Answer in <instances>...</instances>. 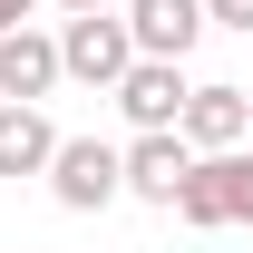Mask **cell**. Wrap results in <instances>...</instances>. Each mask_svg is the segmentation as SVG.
<instances>
[{"instance_id":"1","label":"cell","mask_w":253,"mask_h":253,"mask_svg":"<svg viewBox=\"0 0 253 253\" xmlns=\"http://www.w3.org/2000/svg\"><path fill=\"white\" fill-rule=\"evenodd\" d=\"M175 214L195 234H224V224H253V156L244 146H224V156H195L185 195H175Z\"/></svg>"},{"instance_id":"2","label":"cell","mask_w":253,"mask_h":253,"mask_svg":"<svg viewBox=\"0 0 253 253\" xmlns=\"http://www.w3.org/2000/svg\"><path fill=\"white\" fill-rule=\"evenodd\" d=\"M49 195H59L68 214L117 205V195H126V146H107V136H59V156H49Z\"/></svg>"},{"instance_id":"3","label":"cell","mask_w":253,"mask_h":253,"mask_svg":"<svg viewBox=\"0 0 253 253\" xmlns=\"http://www.w3.org/2000/svg\"><path fill=\"white\" fill-rule=\"evenodd\" d=\"M126 68H136V30H126V20H107V10L59 20V78H78V88H117Z\"/></svg>"},{"instance_id":"4","label":"cell","mask_w":253,"mask_h":253,"mask_svg":"<svg viewBox=\"0 0 253 253\" xmlns=\"http://www.w3.org/2000/svg\"><path fill=\"white\" fill-rule=\"evenodd\" d=\"M107 97L126 107V126H136V136H166V126L185 117V97H195V88H185V59H136Z\"/></svg>"},{"instance_id":"5","label":"cell","mask_w":253,"mask_h":253,"mask_svg":"<svg viewBox=\"0 0 253 253\" xmlns=\"http://www.w3.org/2000/svg\"><path fill=\"white\" fill-rule=\"evenodd\" d=\"M175 136H185L195 156H224V146H244V136H253V88H224V78H205V88L185 97Z\"/></svg>"},{"instance_id":"6","label":"cell","mask_w":253,"mask_h":253,"mask_svg":"<svg viewBox=\"0 0 253 253\" xmlns=\"http://www.w3.org/2000/svg\"><path fill=\"white\" fill-rule=\"evenodd\" d=\"M185 175H195V146L175 126H166V136H126V195H136V205H166V214H175Z\"/></svg>"},{"instance_id":"7","label":"cell","mask_w":253,"mask_h":253,"mask_svg":"<svg viewBox=\"0 0 253 253\" xmlns=\"http://www.w3.org/2000/svg\"><path fill=\"white\" fill-rule=\"evenodd\" d=\"M126 30H136V59H185L214 20L205 0H126Z\"/></svg>"},{"instance_id":"8","label":"cell","mask_w":253,"mask_h":253,"mask_svg":"<svg viewBox=\"0 0 253 253\" xmlns=\"http://www.w3.org/2000/svg\"><path fill=\"white\" fill-rule=\"evenodd\" d=\"M49 88H59V39L49 30H10L0 39V97L10 107H39Z\"/></svg>"},{"instance_id":"9","label":"cell","mask_w":253,"mask_h":253,"mask_svg":"<svg viewBox=\"0 0 253 253\" xmlns=\"http://www.w3.org/2000/svg\"><path fill=\"white\" fill-rule=\"evenodd\" d=\"M49 156H59V126L39 107H10L0 97V175H49Z\"/></svg>"},{"instance_id":"10","label":"cell","mask_w":253,"mask_h":253,"mask_svg":"<svg viewBox=\"0 0 253 253\" xmlns=\"http://www.w3.org/2000/svg\"><path fill=\"white\" fill-rule=\"evenodd\" d=\"M205 20L214 30H253V0H205Z\"/></svg>"},{"instance_id":"11","label":"cell","mask_w":253,"mask_h":253,"mask_svg":"<svg viewBox=\"0 0 253 253\" xmlns=\"http://www.w3.org/2000/svg\"><path fill=\"white\" fill-rule=\"evenodd\" d=\"M30 10H49V0H0V39H10V30H30Z\"/></svg>"},{"instance_id":"12","label":"cell","mask_w":253,"mask_h":253,"mask_svg":"<svg viewBox=\"0 0 253 253\" xmlns=\"http://www.w3.org/2000/svg\"><path fill=\"white\" fill-rule=\"evenodd\" d=\"M49 10H68V20H88V10H107V0H49Z\"/></svg>"}]
</instances>
